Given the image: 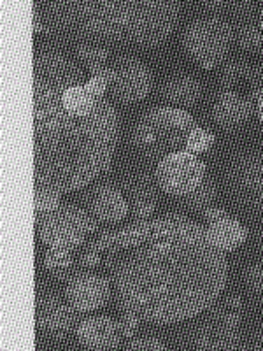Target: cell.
<instances>
[{
	"label": "cell",
	"mask_w": 263,
	"mask_h": 351,
	"mask_svg": "<svg viewBox=\"0 0 263 351\" xmlns=\"http://www.w3.org/2000/svg\"><path fill=\"white\" fill-rule=\"evenodd\" d=\"M88 247L102 255L121 313L142 324H184L209 309L228 283L225 252L186 216L137 221Z\"/></svg>",
	"instance_id": "1"
},
{
	"label": "cell",
	"mask_w": 263,
	"mask_h": 351,
	"mask_svg": "<svg viewBox=\"0 0 263 351\" xmlns=\"http://www.w3.org/2000/svg\"><path fill=\"white\" fill-rule=\"evenodd\" d=\"M34 181L36 188L71 193L104 174L114 160L120 121L114 106L102 100L95 112L67 111L62 95L81 83L83 72L58 49L34 55Z\"/></svg>",
	"instance_id": "2"
},
{
	"label": "cell",
	"mask_w": 263,
	"mask_h": 351,
	"mask_svg": "<svg viewBox=\"0 0 263 351\" xmlns=\"http://www.w3.org/2000/svg\"><path fill=\"white\" fill-rule=\"evenodd\" d=\"M34 34H58L90 44L158 48L171 39L183 5L174 0L32 2Z\"/></svg>",
	"instance_id": "3"
},
{
	"label": "cell",
	"mask_w": 263,
	"mask_h": 351,
	"mask_svg": "<svg viewBox=\"0 0 263 351\" xmlns=\"http://www.w3.org/2000/svg\"><path fill=\"white\" fill-rule=\"evenodd\" d=\"M244 302L239 295L219 297L209 309L184 322L179 346L188 350H237L242 341Z\"/></svg>",
	"instance_id": "4"
},
{
	"label": "cell",
	"mask_w": 263,
	"mask_h": 351,
	"mask_svg": "<svg viewBox=\"0 0 263 351\" xmlns=\"http://www.w3.org/2000/svg\"><path fill=\"white\" fill-rule=\"evenodd\" d=\"M223 188L237 211L263 221V148L231 156L223 169Z\"/></svg>",
	"instance_id": "5"
},
{
	"label": "cell",
	"mask_w": 263,
	"mask_h": 351,
	"mask_svg": "<svg viewBox=\"0 0 263 351\" xmlns=\"http://www.w3.org/2000/svg\"><path fill=\"white\" fill-rule=\"evenodd\" d=\"M234 32L227 20L219 16H200L184 30L183 43L188 56L205 71L219 67L230 51Z\"/></svg>",
	"instance_id": "6"
},
{
	"label": "cell",
	"mask_w": 263,
	"mask_h": 351,
	"mask_svg": "<svg viewBox=\"0 0 263 351\" xmlns=\"http://www.w3.org/2000/svg\"><path fill=\"white\" fill-rule=\"evenodd\" d=\"M97 230L93 216L77 206H60L37 216V234L44 246L74 252Z\"/></svg>",
	"instance_id": "7"
},
{
	"label": "cell",
	"mask_w": 263,
	"mask_h": 351,
	"mask_svg": "<svg viewBox=\"0 0 263 351\" xmlns=\"http://www.w3.org/2000/svg\"><path fill=\"white\" fill-rule=\"evenodd\" d=\"M208 165L195 153L186 149L165 155L156 167L160 188L172 197H186L205 180Z\"/></svg>",
	"instance_id": "8"
},
{
	"label": "cell",
	"mask_w": 263,
	"mask_h": 351,
	"mask_svg": "<svg viewBox=\"0 0 263 351\" xmlns=\"http://www.w3.org/2000/svg\"><path fill=\"white\" fill-rule=\"evenodd\" d=\"M153 90V72L137 58H121L112 65V77L109 92L121 104H137L148 99Z\"/></svg>",
	"instance_id": "9"
},
{
	"label": "cell",
	"mask_w": 263,
	"mask_h": 351,
	"mask_svg": "<svg viewBox=\"0 0 263 351\" xmlns=\"http://www.w3.org/2000/svg\"><path fill=\"white\" fill-rule=\"evenodd\" d=\"M36 322L40 334L51 341H65L77 328V311L68 304L53 293L37 295Z\"/></svg>",
	"instance_id": "10"
},
{
	"label": "cell",
	"mask_w": 263,
	"mask_h": 351,
	"mask_svg": "<svg viewBox=\"0 0 263 351\" xmlns=\"http://www.w3.org/2000/svg\"><path fill=\"white\" fill-rule=\"evenodd\" d=\"M112 293L108 278L81 272L68 278L65 285V299L77 313H93L109 302Z\"/></svg>",
	"instance_id": "11"
},
{
	"label": "cell",
	"mask_w": 263,
	"mask_h": 351,
	"mask_svg": "<svg viewBox=\"0 0 263 351\" xmlns=\"http://www.w3.org/2000/svg\"><path fill=\"white\" fill-rule=\"evenodd\" d=\"M77 343L86 350H118L121 348L120 324L109 316H92L76 328Z\"/></svg>",
	"instance_id": "12"
},
{
	"label": "cell",
	"mask_w": 263,
	"mask_h": 351,
	"mask_svg": "<svg viewBox=\"0 0 263 351\" xmlns=\"http://www.w3.org/2000/svg\"><path fill=\"white\" fill-rule=\"evenodd\" d=\"M251 106V100L236 90H221L212 104V120L223 130H236L249 120Z\"/></svg>",
	"instance_id": "13"
},
{
	"label": "cell",
	"mask_w": 263,
	"mask_h": 351,
	"mask_svg": "<svg viewBox=\"0 0 263 351\" xmlns=\"http://www.w3.org/2000/svg\"><path fill=\"white\" fill-rule=\"evenodd\" d=\"M90 211L102 223H120L130 213V204L118 188L102 184L90 197Z\"/></svg>",
	"instance_id": "14"
},
{
	"label": "cell",
	"mask_w": 263,
	"mask_h": 351,
	"mask_svg": "<svg viewBox=\"0 0 263 351\" xmlns=\"http://www.w3.org/2000/svg\"><path fill=\"white\" fill-rule=\"evenodd\" d=\"M202 83L192 74H175L162 86V99L175 109H192L202 99Z\"/></svg>",
	"instance_id": "15"
},
{
	"label": "cell",
	"mask_w": 263,
	"mask_h": 351,
	"mask_svg": "<svg viewBox=\"0 0 263 351\" xmlns=\"http://www.w3.org/2000/svg\"><path fill=\"white\" fill-rule=\"evenodd\" d=\"M208 230L212 243L225 253L236 252L237 247L242 246L247 239V228L240 223L239 219L231 218V216L211 223Z\"/></svg>",
	"instance_id": "16"
},
{
	"label": "cell",
	"mask_w": 263,
	"mask_h": 351,
	"mask_svg": "<svg viewBox=\"0 0 263 351\" xmlns=\"http://www.w3.org/2000/svg\"><path fill=\"white\" fill-rule=\"evenodd\" d=\"M62 100H64L65 109L71 111L72 114L88 116L97 111V108H99L100 102L104 99L97 97L95 93L88 88V84L83 83L67 88L64 92V95H62Z\"/></svg>",
	"instance_id": "17"
},
{
	"label": "cell",
	"mask_w": 263,
	"mask_h": 351,
	"mask_svg": "<svg viewBox=\"0 0 263 351\" xmlns=\"http://www.w3.org/2000/svg\"><path fill=\"white\" fill-rule=\"evenodd\" d=\"M144 118H148L149 121H153L156 125H165V127L175 128V130L183 132L186 136L197 127L193 116L188 111H184V109L155 108L146 112Z\"/></svg>",
	"instance_id": "18"
},
{
	"label": "cell",
	"mask_w": 263,
	"mask_h": 351,
	"mask_svg": "<svg viewBox=\"0 0 263 351\" xmlns=\"http://www.w3.org/2000/svg\"><path fill=\"white\" fill-rule=\"evenodd\" d=\"M77 58L83 62L84 65L90 71V76L95 74V72L102 71V69L109 67V51L105 49V46H100V44H90V43H81L77 46Z\"/></svg>",
	"instance_id": "19"
},
{
	"label": "cell",
	"mask_w": 263,
	"mask_h": 351,
	"mask_svg": "<svg viewBox=\"0 0 263 351\" xmlns=\"http://www.w3.org/2000/svg\"><path fill=\"white\" fill-rule=\"evenodd\" d=\"M216 197H218V188H216L214 181L203 180V183L197 190L184 197V204H186V208L193 209V211H205L214 204Z\"/></svg>",
	"instance_id": "20"
},
{
	"label": "cell",
	"mask_w": 263,
	"mask_h": 351,
	"mask_svg": "<svg viewBox=\"0 0 263 351\" xmlns=\"http://www.w3.org/2000/svg\"><path fill=\"white\" fill-rule=\"evenodd\" d=\"M72 265H74V258H72V252H68V250L48 247V252L44 255V267L56 278L67 276L71 272Z\"/></svg>",
	"instance_id": "21"
},
{
	"label": "cell",
	"mask_w": 263,
	"mask_h": 351,
	"mask_svg": "<svg viewBox=\"0 0 263 351\" xmlns=\"http://www.w3.org/2000/svg\"><path fill=\"white\" fill-rule=\"evenodd\" d=\"M249 72H251V65L244 60H234L225 64L221 69V74H219L221 90H234L239 83L247 81Z\"/></svg>",
	"instance_id": "22"
},
{
	"label": "cell",
	"mask_w": 263,
	"mask_h": 351,
	"mask_svg": "<svg viewBox=\"0 0 263 351\" xmlns=\"http://www.w3.org/2000/svg\"><path fill=\"white\" fill-rule=\"evenodd\" d=\"M134 143L140 149H148V152L155 149L156 152V146H158V130L144 116L139 120V123L136 125V128H134Z\"/></svg>",
	"instance_id": "23"
},
{
	"label": "cell",
	"mask_w": 263,
	"mask_h": 351,
	"mask_svg": "<svg viewBox=\"0 0 263 351\" xmlns=\"http://www.w3.org/2000/svg\"><path fill=\"white\" fill-rule=\"evenodd\" d=\"M130 206L132 216H134L137 221H144V219H148L149 216L155 215L156 199L149 192L139 190V192L134 193V197H132Z\"/></svg>",
	"instance_id": "24"
},
{
	"label": "cell",
	"mask_w": 263,
	"mask_h": 351,
	"mask_svg": "<svg viewBox=\"0 0 263 351\" xmlns=\"http://www.w3.org/2000/svg\"><path fill=\"white\" fill-rule=\"evenodd\" d=\"M237 43L244 51L255 53L263 48V30L255 25H246L237 34Z\"/></svg>",
	"instance_id": "25"
},
{
	"label": "cell",
	"mask_w": 263,
	"mask_h": 351,
	"mask_svg": "<svg viewBox=\"0 0 263 351\" xmlns=\"http://www.w3.org/2000/svg\"><path fill=\"white\" fill-rule=\"evenodd\" d=\"M212 144H214V136L197 125L186 137V152L199 155V153H205L208 149H211Z\"/></svg>",
	"instance_id": "26"
},
{
	"label": "cell",
	"mask_w": 263,
	"mask_h": 351,
	"mask_svg": "<svg viewBox=\"0 0 263 351\" xmlns=\"http://www.w3.org/2000/svg\"><path fill=\"white\" fill-rule=\"evenodd\" d=\"M60 200V193L53 192V190H46V188H36V215L42 216L55 211L56 208L62 206Z\"/></svg>",
	"instance_id": "27"
},
{
	"label": "cell",
	"mask_w": 263,
	"mask_h": 351,
	"mask_svg": "<svg viewBox=\"0 0 263 351\" xmlns=\"http://www.w3.org/2000/svg\"><path fill=\"white\" fill-rule=\"evenodd\" d=\"M244 283L255 295L263 297V263L255 262L244 269Z\"/></svg>",
	"instance_id": "28"
},
{
	"label": "cell",
	"mask_w": 263,
	"mask_h": 351,
	"mask_svg": "<svg viewBox=\"0 0 263 351\" xmlns=\"http://www.w3.org/2000/svg\"><path fill=\"white\" fill-rule=\"evenodd\" d=\"M127 350H149V351H164L167 350V344L165 341L158 339V337H153V335H142V337H134V339H128L125 344Z\"/></svg>",
	"instance_id": "29"
},
{
	"label": "cell",
	"mask_w": 263,
	"mask_h": 351,
	"mask_svg": "<svg viewBox=\"0 0 263 351\" xmlns=\"http://www.w3.org/2000/svg\"><path fill=\"white\" fill-rule=\"evenodd\" d=\"M118 324H120V330H121V335H123V339L128 341L136 337L137 330H139V325L142 324V322H140L139 318H136L134 315L123 313Z\"/></svg>",
	"instance_id": "30"
},
{
	"label": "cell",
	"mask_w": 263,
	"mask_h": 351,
	"mask_svg": "<svg viewBox=\"0 0 263 351\" xmlns=\"http://www.w3.org/2000/svg\"><path fill=\"white\" fill-rule=\"evenodd\" d=\"M81 265L86 269H97L102 265V255H100L99 252H95V250H90L88 247L86 252L81 255Z\"/></svg>",
	"instance_id": "31"
},
{
	"label": "cell",
	"mask_w": 263,
	"mask_h": 351,
	"mask_svg": "<svg viewBox=\"0 0 263 351\" xmlns=\"http://www.w3.org/2000/svg\"><path fill=\"white\" fill-rule=\"evenodd\" d=\"M203 215V219L208 221V225L211 223H216V221H219V219H225L228 218V211H225L223 208H216V206H211V208H208L205 211H202Z\"/></svg>",
	"instance_id": "32"
},
{
	"label": "cell",
	"mask_w": 263,
	"mask_h": 351,
	"mask_svg": "<svg viewBox=\"0 0 263 351\" xmlns=\"http://www.w3.org/2000/svg\"><path fill=\"white\" fill-rule=\"evenodd\" d=\"M251 348H255V350H263V327L260 328V330H256L255 335H253Z\"/></svg>",
	"instance_id": "33"
},
{
	"label": "cell",
	"mask_w": 263,
	"mask_h": 351,
	"mask_svg": "<svg viewBox=\"0 0 263 351\" xmlns=\"http://www.w3.org/2000/svg\"><path fill=\"white\" fill-rule=\"evenodd\" d=\"M256 111H258V118L263 125V93L258 97V100H256Z\"/></svg>",
	"instance_id": "34"
},
{
	"label": "cell",
	"mask_w": 263,
	"mask_h": 351,
	"mask_svg": "<svg viewBox=\"0 0 263 351\" xmlns=\"http://www.w3.org/2000/svg\"><path fill=\"white\" fill-rule=\"evenodd\" d=\"M258 27L262 28V30H263V4H262V8H260V14H258Z\"/></svg>",
	"instance_id": "35"
}]
</instances>
